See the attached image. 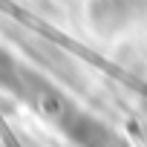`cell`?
I'll use <instances>...</instances> for the list:
<instances>
[{
	"label": "cell",
	"mask_w": 147,
	"mask_h": 147,
	"mask_svg": "<svg viewBox=\"0 0 147 147\" xmlns=\"http://www.w3.org/2000/svg\"><path fill=\"white\" fill-rule=\"evenodd\" d=\"M0 138H3V144H6V147H20V144H18V138L12 136V130L6 127V121H3V115H0Z\"/></svg>",
	"instance_id": "6da1fadb"
}]
</instances>
